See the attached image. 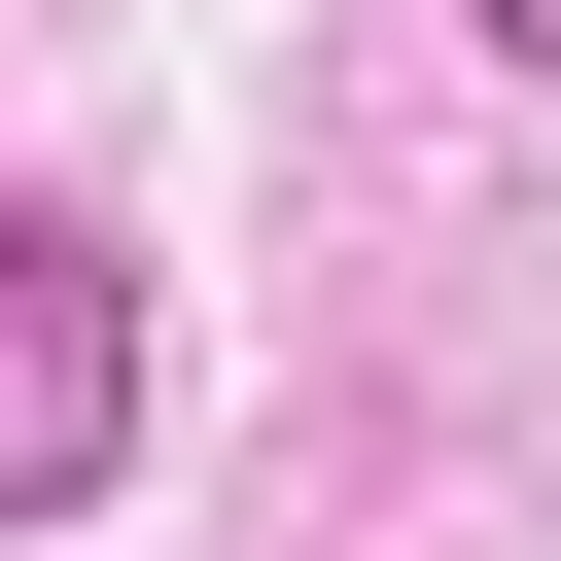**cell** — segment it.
<instances>
[{"label":"cell","mask_w":561,"mask_h":561,"mask_svg":"<svg viewBox=\"0 0 561 561\" xmlns=\"http://www.w3.org/2000/svg\"><path fill=\"white\" fill-rule=\"evenodd\" d=\"M456 35H491V70H561V0H456Z\"/></svg>","instance_id":"7a4b0ae2"},{"label":"cell","mask_w":561,"mask_h":561,"mask_svg":"<svg viewBox=\"0 0 561 561\" xmlns=\"http://www.w3.org/2000/svg\"><path fill=\"white\" fill-rule=\"evenodd\" d=\"M105 456H140V280L70 210H0V526H70Z\"/></svg>","instance_id":"6da1fadb"}]
</instances>
